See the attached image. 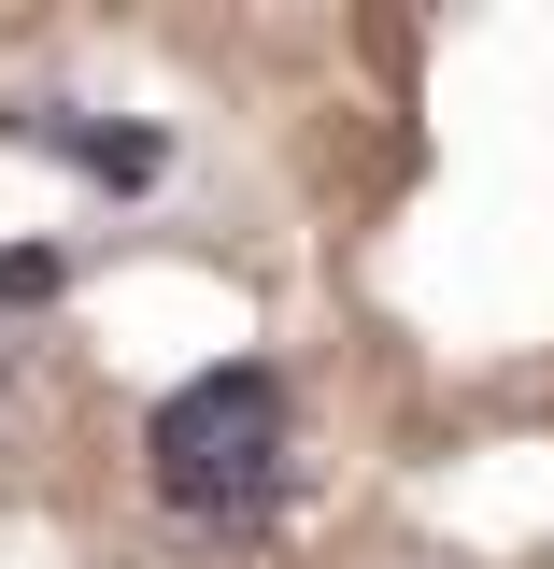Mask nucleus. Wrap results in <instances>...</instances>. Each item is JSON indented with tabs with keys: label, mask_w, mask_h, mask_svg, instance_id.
Here are the masks:
<instances>
[{
	"label": "nucleus",
	"mask_w": 554,
	"mask_h": 569,
	"mask_svg": "<svg viewBox=\"0 0 554 569\" xmlns=\"http://www.w3.org/2000/svg\"><path fill=\"white\" fill-rule=\"evenodd\" d=\"M284 370H256V356H228V370H200V385H171L157 399V427H142V485L171 498V512H200V527H256L284 498Z\"/></svg>",
	"instance_id": "nucleus-1"
},
{
	"label": "nucleus",
	"mask_w": 554,
	"mask_h": 569,
	"mask_svg": "<svg viewBox=\"0 0 554 569\" xmlns=\"http://www.w3.org/2000/svg\"><path fill=\"white\" fill-rule=\"evenodd\" d=\"M14 142H58V157L100 171V186H157V157H171L157 129H100V114H14Z\"/></svg>",
	"instance_id": "nucleus-2"
},
{
	"label": "nucleus",
	"mask_w": 554,
	"mask_h": 569,
	"mask_svg": "<svg viewBox=\"0 0 554 569\" xmlns=\"http://www.w3.org/2000/svg\"><path fill=\"white\" fill-rule=\"evenodd\" d=\"M58 242H0V313H29V299H58Z\"/></svg>",
	"instance_id": "nucleus-3"
}]
</instances>
